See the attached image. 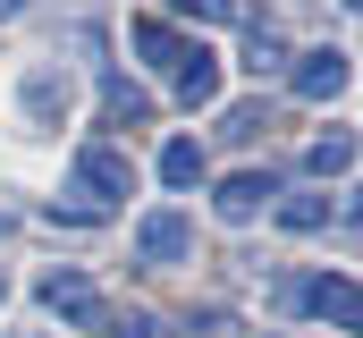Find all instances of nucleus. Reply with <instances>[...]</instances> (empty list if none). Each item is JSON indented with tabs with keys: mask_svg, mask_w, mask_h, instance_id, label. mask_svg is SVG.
<instances>
[{
	"mask_svg": "<svg viewBox=\"0 0 363 338\" xmlns=\"http://www.w3.org/2000/svg\"><path fill=\"white\" fill-rule=\"evenodd\" d=\"M77 195H93V203H127V195H135V161H127L118 144H85V153H77Z\"/></svg>",
	"mask_w": 363,
	"mask_h": 338,
	"instance_id": "nucleus-1",
	"label": "nucleus"
},
{
	"mask_svg": "<svg viewBox=\"0 0 363 338\" xmlns=\"http://www.w3.org/2000/svg\"><path fill=\"white\" fill-rule=\"evenodd\" d=\"M313 322H330V330H355L363 322V296H355V279L347 271H321V279H304V288H287Z\"/></svg>",
	"mask_w": 363,
	"mask_h": 338,
	"instance_id": "nucleus-2",
	"label": "nucleus"
},
{
	"mask_svg": "<svg viewBox=\"0 0 363 338\" xmlns=\"http://www.w3.org/2000/svg\"><path fill=\"white\" fill-rule=\"evenodd\" d=\"M135 246H144V262H186V254H194V220L161 203V212L135 220Z\"/></svg>",
	"mask_w": 363,
	"mask_h": 338,
	"instance_id": "nucleus-3",
	"label": "nucleus"
},
{
	"mask_svg": "<svg viewBox=\"0 0 363 338\" xmlns=\"http://www.w3.org/2000/svg\"><path fill=\"white\" fill-rule=\"evenodd\" d=\"M43 305H51V313H60V322H101V288H93L85 271H43Z\"/></svg>",
	"mask_w": 363,
	"mask_h": 338,
	"instance_id": "nucleus-4",
	"label": "nucleus"
},
{
	"mask_svg": "<svg viewBox=\"0 0 363 338\" xmlns=\"http://www.w3.org/2000/svg\"><path fill=\"white\" fill-rule=\"evenodd\" d=\"M135 51H144V60H152L161 77H178V68L194 60V51H203V43H186L169 17H135Z\"/></svg>",
	"mask_w": 363,
	"mask_h": 338,
	"instance_id": "nucleus-5",
	"label": "nucleus"
},
{
	"mask_svg": "<svg viewBox=\"0 0 363 338\" xmlns=\"http://www.w3.org/2000/svg\"><path fill=\"white\" fill-rule=\"evenodd\" d=\"M347 93V51H304L296 60V102H338Z\"/></svg>",
	"mask_w": 363,
	"mask_h": 338,
	"instance_id": "nucleus-6",
	"label": "nucleus"
},
{
	"mask_svg": "<svg viewBox=\"0 0 363 338\" xmlns=\"http://www.w3.org/2000/svg\"><path fill=\"white\" fill-rule=\"evenodd\" d=\"M271 195H279V186L262 178V169H237V178L220 186V220H228V229H245V220H254V212H262Z\"/></svg>",
	"mask_w": 363,
	"mask_h": 338,
	"instance_id": "nucleus-7",
	"label": "nucleus"
},
{
	"mask_svg": "<svg viewBox=\"0 0 363 338\" xmlns=\"http://www.w3.org/2000/svg\"><path fill=\"white\" fill-rule=\"evenodd\" d=\"M178 102L186 110H211V102H220V60H211V51H194L178 68Z\"/></svg>",
	"mask_w": 363,
	"mask_h": 338,
	"instance_id": "nucleus-8",
	"label": "nucleus"
},
{
	"mask_svg": "<svg viewBox=\"0 0 363 338\" xmlns=\"http://www.w3.org/2000/svg\"><path fill=\"white\" fill-rule=\"evenodd\" d=\"M279 60H287V34H279L271 17H245V68H254V77H271Z\"/></svg>",
	"mask_w": 363,
	"mask_h": 338,
	"instance_id": "nucleus-9",
	"label": "nucleus"
},
{
	"mask_svg": "<svg viewBox=\"0 0 363 338\" xmlns=\"http://www.w3.org/2000/svg\"><path fill=\"white\" fill-rule=\"evenodd\" d=\"M194 178H203V144L194 136H169L161 144V186H194Z\"/></svg>",
	"mask_w": 363,
	"mask_h": 338,
	"instance_id": "nucleus-10",
	"label": "nucleus"
},
{
	"mask_svg": "<svg viewBox=\"0 0 363 338\" xmlns=\"http://www.w3.org/2000/svg\"><path fill=\"white\" fill-rule=\"evenodd\" d=\"M321 220H330V195H287V203H279V229H296V237L321 229Z\"/></svg>",
	"mask_w": 363,
	"mask_h": 338,
	"instance_id": "nucleus-11",
	"label": "nucleus"
},
{
	"mask_svg": "<svg viewBox=\"0 0 363 338\" xmlns=\"http://www.w3.org/2000/svg\"><path fill=\"white\" fill-rule=\"evenodd\" d=\"M101 110H110V119H127V127H144V119H152V102H144L135 84H110V93H101Z\"/></svg>",
	"mask_w": 363,
	"mask_h": 338,
	"instance_id": "nucleus-12",
	"label": "nucleus"
},
{
	"mask_svg": "<svg viewBox=\"0 0 363 338\" xmlns=\"http://www.w3.org/2000/svg\"><path fill=\"white\" fill-rule=\"evenodd\" d=\"M178 17H194V26H228V17H245L237 0H169Z\"/></svg>",
	"mask_w": 363,
	"mask_h": 338,
	"instance_id": "nucleus-13",
	"label": "nucleus"
},
{
	"mask_svg": "<svg viewBox=\"0 0 363 338\" xmlns=\"http://www.w3.org/2000/svg\"><path fill=\"white\" fill-rule=\"evenodd\" d=\"M347 161H355V144H347V136H321V144H313V178H338Z\"/></svg>",
	"mask_w": 363,
	"mask_h": 338,
	"instance_id": "nucleus-14",
	"label": "nucleus"
},
{
	"mask_svg": "<svg viewBox=\"0 0 363 338\" xmlns=\"http://www.w3.org/2000/svg\"><path fill=\"white\" fill-rule=\"evenodd\" d=\"M118 338H161V322H144V313H135V322H118Z\"/></svg>",
	"mask_w": 363,
	"mask_h": 338,
	"instance_id": "nucleus-15",
	"label": "nucleus"
},
{
	"mask_svg": "<svg viewBox=\"0 0 363 338\" xmlns=\"http://www.w3.org/2000/svg\"><path fill=\"white\" fill-rule=\"evenodd\" d=\"M0 17H17V0H0Z\"/></svg>",
	"mask_w": 363,
	"mask_h": 338,
	"instance_id": "nucleus-16",
	"label": "nucleus"
},
{
	"mask_svg": "<svg viewBox=\"0 0 363 338\" xmlns=\"http://www.w3.org/2000/svg\"><path fill=\"white\" fill-rule=\"evenodd\" d=\"M0 296H9V279H0Z\"/></svg>",
	"mask_w": 363,
	"mask_h": 338,
	"instance_id": "nucleus-17",
	"label": "nucleus"
}]
</instances>
